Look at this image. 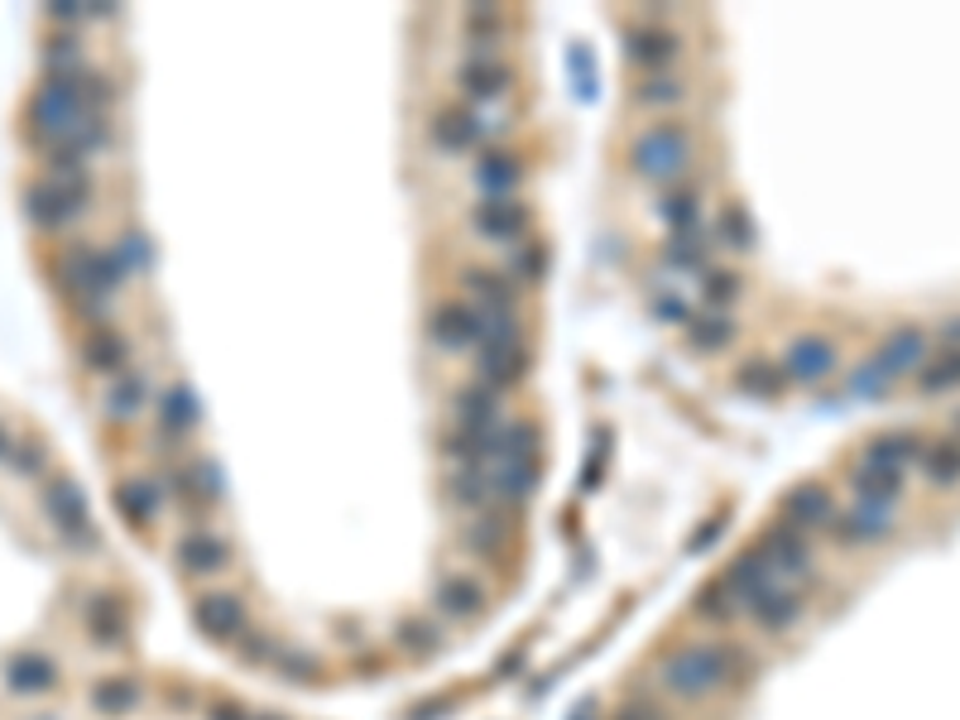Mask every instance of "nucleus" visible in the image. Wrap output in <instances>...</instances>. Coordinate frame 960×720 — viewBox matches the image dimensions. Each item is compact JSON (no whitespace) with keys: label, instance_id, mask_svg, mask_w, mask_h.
<instances>
[{"label":"nucleus","instance_id":"obj_34","mask_svg":"<svg viewBox=\"0 0 960 720\" xmlns=\"http://www.w3.org/2000/svg\"><path fill=\"white\" fill-rule=\"evenodd\" d=\"M111 259L121 265L125 279H135V274H150V269H154V251H150V241H144L140 231H121V235H115Z\"/></svg>","mask_w":960,"mask_h":720},{"label":"nucleus","instance_id":"obj_25","mask_svg":"<svg viewBox=\"0 0 960 720\" xmlns=\"http://www.w3.org/2000/svg\"><path fill=\"white\" fill-rule=\"evenodd\" d=\"M82 361H87V370H97V375L130 370V336L121 332V326H97V332L87 336Z\"/></svg>","mask_w":960,"mask_h":720},{"label":"nucleus","instance_id":"obj_35","mask_svg":"<svg viewBox=\"0 0 960 720\" xmlns=\"http://www.w3.org/2000/svg\"><path fill=\"white\" fill-rule=\"evenodd\" d=\"M543 274H548V251H543V241L523 235L519 245H509V279L543 284Z\"/></svg>","mask_w":960,"mask_h":720},{"label":"nucleus","instance_id":"obj_11","mask_svg":"<svg viewBox=\"0 0 960 720\" xmlns=\"http://www.w3.org/2000/svg\"><path fill=\"white\" fill-rule=\"evenodd\" d=\"M927 456V442L917 437V432H879V437L864 442L860 452V466H879V470H903L907 466H923Z\"/></svg>","mask_w":960,"mask_h":720},{"label":"nucleus","instance_id":"obj_1","mask_svg":"<svg viewBox=\"0 0 960 720\" xmlns=\"http://www.w3.org/2000/svg\"><path fill=\"white\" fill-rule=\"evenodd\" d=\"M735 673H740V653L726 649V644L677 649L673 658H663V667H659L663 687L677 691V697H687V701H702V697H711V691L730 687Z\"/></svg>","mask_w":960,"mask_h":720},{"label":"nucleus","instance_id":"obj_31","mask_svg":"<svg viewBox=\"0 0 960 720\" xmlns=\"http://www.w3.org/2000/svg\"><path fill=\"white\" fill-rule=\"evenodd\" d=\"M807 591H812V581H807V586H787V591H779L773 600H764V606L754 610V624H759L764 634H783L787 624H797L802 606H807Z\"/></svg>","mask_w":960,"mask_h":720},{"label":"nucleus","instance_id":"obj_7","mask_svg":"<svg viewBox=\"0 0 960 720\" xmlns=\"http://www.w3.org/2000/svg\"><path fill=\"white\" fill-rule=\"evenodd\" d=\"M783 375L797 379V385H817V379H826L836 370V346L826 342V336H793V342L783 346Z\"/></svg>","mask_w":960,"mask_h":720},{"label":"nucleus","instance_id":"obj_30","mask_svg":"<svg viewBox=\"0 0 960 720\" xmlns=\"http://www.w3.org/2000/svg\"><path fill=\"white\" fill-rule=\"evenodd\" d=\"M174 495L183 509H212V495H217V470L207 462H188L174 470Z\"/></svg>","mask_w":960,"mask_h":720},{"label":"nucleus","instance_id":"obj_39","mask_svg":"<svg viewBox=\"0 0 960 720\" xmlns=\"http://www.w3.org/2000/svg\"><path fill=\"white\" fill-rule=\"evenodd\" d=\"M667 259H673V269L706 274V259H711V245H706V231H702V235H673V241H667Z\"/></svg>","mask_w":960,"mask_h":720},{"label":"nucleus","instance_id":"obj_47","mask_svg":"<svg viewBox=\"0 0 960 720\" xmlns=\"http://www.w3.org/2000/svg\"><path fill=\"white\" fill-rule=\"evenodd\" d=\"M5 452H10V432L0 428V456H5Z\"/></svg>","mask_w":960,"mask_h":720},{"label":"nucleus","instance_id":"obj_16","mask_svg":"<svg viewBox=\"0 0 960 720\" xmlns=\"http://www.w3.org/2000/svg\"><path fill=\"white\" fill-rule=\"evenodd\" d=\"M462 293L481 312H509L515 318V308H519L509 274H495V269H462Z\"/></svg>","mask_w":960,"mask_h":720},{"label":"nucleus","instance_id":"obj_27","mask_svg":"<svg viewBox=\"0 0 960 720\" xmlns=\"http://www.w3.org/2000/svg\"><path fill=\"white\" fill-rule=\"evenodd\" d=\"M54 683H58V667L48 653H20V658H10V667H5V687L20 691V697L48 691Z\"/></svg>","mask_w":960,"mask_h":720},{"label":"nucleus","instance_id":"obj_21","mask_svg":"<svg viewBox=\"0 0 960 720\" xmlns=\"http://www.w3.org/2000/svg\"><path fill=\"white\" fill-rule=\"evenodd\" d=\"M197 418L202 413H197V395L188 385H168L159 395V437L164 442H174V447L178 442H188L197 432Z\"/></svg>","mask_w":960,"mask_h":720},{"label":"nucleus","instance_id":"obj_45","mask_svg":"<svg viewBox=\"0 0 960 720\" xmlns=\"http://www.w3.org/2000/svg\"><path fill=\"white\" fill-rule=\"evenodd\" d=\"M884 385H893V379H889L884 370H879L874 361H870V370H854V375H850V389H854V395H870V399H879V395H889Z\"/></svg>","mask_w":960,"mask_h":720},{"label":"nucleus","instance_id":"obj_37","mask_svg":"<svg viewBox=\"0 0 960 720\" xmlns=\"http://www.w3.org/2000/svg\"><path fill=\"white\" fill-rule=\"evenodd\" d=\"M960 385V346H941L937 361L923 365V395H946Z\"/></svg>","mask_w":960,"mask_h":720},{"label":"nucleus","instance_id":"obj_24","mask_svg":"<svg viewBox=\"0 0 960 720\" xmlns=\"http://www.w3.org/2000/svg\"><path fill=\"white\" fill-rule=\"evenodd\" d=\"M519 370H523V342H519V336H515V342H495V346L476 351V379H481V385H490V389H499V395H505L509 379H519Z\"/></svg>","mask_w":960,"mask_h":720},{"label":"nucleus","instance_id":"obj_42","mask_svg":"<svg viewBox=\"0 0 960 720\" xmlns=\"http://www.w3.org/2000/svg\"><path fill=\"white\" fill-rule=\"evenodd\" d=\"M91 701L101 706V711H130L135 706V683H125V677H111V683H97L91 687Z\"/></svg>","mask_w":960,"mask_h":720},{"label":"nucleus","instance_id":"obj_29","mask_svg":"<svg viewBox=\"0 0 960 720\" xmlns=\"http://www.w3.org/2000/svg\"><path fill=\"white\" fill-rule=\"evenodd\" d=\"M687 97V82L677 73H643L635 82V107L643 111H673Z\"/></svg>","mask_w":960,"mask_h":720},{"label":"nucleus","instance_id":"obj_13","mask_svg":"<svg viewBox=\"0 0 960 720\" xmlns=\"http://www.w3.org/2000/svg\"><path fill=\"white\" fill-rule=\"evenodd\" d=\"M831 519H836V500H831V490H826V486L807 480V486L787 490V500H783V529L807 533V529H826Z\"/></svg>","mask_w":960,"mask_h":720},{"label":"nucleus","instance_id":"obj_15","mask_svg":"<svg viewBox=\"0 0 960 720\" xmlns=\"http://www.w3.org/2000/svg\"><path fill=\"white\" fill-rule=\"evenodd\" d=\"M682 54V38L667 30V24H639L635 34H629V63L643 73H667Z\"/></svg>","mask_w":960,"mask_h":720},{"label":"nucleus","instance_id":"obj_26","mask_svg":"<svg viewBox=\"0 0 960 720\" xmlns=\"http://www.w3.org/2000/svg\"><path fill=\"white\" fill-rule=\"evenodd\" d=\"M659 212L667 226H673V235H702L706 231V198L696 188H667Z\"/></svg>","mask_w":960,"mask_h":720},{"label":"nucleus","instance_id":"obj_33","mask_svg":"<svg viewBox=\"0 0 960 720\" xmlns=\"http://www.w3.org/2000/svg\"><path fill=\"white\" fill-rule=\"evenodd\" d=\"M687 326H692V346L696 351H726L735 342V318H730V312H711V308H706L702 318H692Z\"/></svg>","mask_w":960,"mask_h":720},{"label":"nucleus","instance_id":"obj_20","mask_svg":"<svg viewBox=\"0 0 960 720\" xmlns=\"http://www.w3.org/2000/svg\"><path fill=\"white\" fill-rule=\"evenodd\" d=\"M101 409H107V418H115V423H135V418L150 409V379L140 370L111 375V385L101 389Z\"/></svg>","mask_w":960,"mask_h":720},{"label":"nucleus","instance_id":"obj_28","mask_svg":"<svg viewBox=\"0 0 960 720\" xmlns=\"http://www.w3.org/2000/svg\"><path fill=\"white\" fill-rule=\"evenodd\" d=\"M115 505H121V514L130 523H150L164 509V490H159V480H150V476H125L121 486H115Z\"/></svg>","mask_w":960,"mask_h":720},{"label":"nucleus","instance_id":"obj_4","mask_svg":"<svg viewBox=\"0 0 960 720\" xmlns=\"http://www.w3.org/2000/svg\"><path fill=\"white\" fill-rule=\"evenodd\" d=\"M499 135H505V125L490 121L481 107H442L438 121H432V140H438L446 154L485 149V144L499 140Z\"/></svg>","mask_w":960,"mask_h":720},{"label":"nucleus","instance_id":"obj_8","mask_svg":"<svg viewBox=\"0 0 960 720\" xmlns=\"http://www.w3.org/2000/svg\"><path fill=\"white\" fill-rule=\"evenodd\" d=\"M174 557L183 572L192 576H221L231 567V543L221 539V533H207V529H188L183 539L174 543Z\"/></svg>","mask_w":960,"mask_h":720},{"label":"nucleus","instance_id":"obj_18","mask_svg":"<svg viewBox=\"0 0 960 720\" xmlns=\"http://www.w3.org/2000/svg\"><path fill=\"white\" fill-rule=\"evenodd\" d=\"M471 174H476V188L485 198H515L519 182H523V164L509 149H481Z\"/></svg>","mask_w":960,"mask_h":720},{"label":"nucleus","instance_id":"obj_3","mask_svg":"<svg viewBox=\"0 0 960 720\" xmlns=\"http://www.w3.org/2000/svg\"><path fill=\"white\" fill-rule=\"evenodd\" d=\"M87 207H91V178H44L30 182V192H24V212H30L38 231L73 226Z\"/></svg>","mask_w":960,"mask_h":720},{"label":"nucleus","instance_id":"obj_9","mask_svg":"<svg viewBox=\"0 0 960 720\" xmlns=\"http://www.w3.org/2000/svg\"><path fill=\"white\" fill-rule=\"evenodd\" d=\"M927 361H931V342H927L923 326H898V332H893L889 342L874 351V365H879V370H884L889 379H903V375L923 370Z\"/></svg>","mask_w":960,"mask_h":720},{"label":"nucleus","instance_id":"obj_40","mask_svg":"<svg viewBox=\"0 0 960 720\" xmlns=\"http://www.w3.org/2000/svg\"><path fill=\"white\" fill-rule=\"evenodd\" d=\"M740 385L744 389H754V395H779V389L787 385V375H783V365L779 361H764V356H754L740 370Z\"/></svg>","mask_w":960,"mask_h":720},{"label":"nucleus","instance_id":"obj_44","mask_svg":"<svg viewBox=\"0 0 960 720\" xmlns=\"http://www.w3.org/2000/svg\"><path fill=\"white\" fill-rule=\"evenodd\" d=\"M653 312H659L663 322H692L687 293H677V288H663V284H653Z\"/></svg>","mask_w":960,"mask_h":720},{"label":"nucleus","instance_id":"obj_32","mask_svg":"<svg viewBox=\"0 0 960 720\" xmlns=\"http://www.w3.org/2000/svg\"><path fill=\"white\" fill-rule=\"evenodd\" d=\"M509 533H515V523H509V509H481V514H471V547H485V553H499V547L509 543Z\"/></svg>","mask_w":960,"mask_h":720},{"label":"nucleus","instance_id":"obj_2","mask_svg":"<svg viewBox=\"0 0 960 720\" xmlns=\"http://www.w3.org/2000/svg\"><path fill=\"white\" fill-rule=\"evenodd\" d=\"M629 159H635L639 178L663 182V188H677V182L692 174V125L687 121L643 125L635 135V144H629Z\"/></svg>","mask_w":960,"mask_h":720},{"label":"nucleus","instance_id":"obj_6","mask_svg":"<svg viewBox=\"0 0 960 720\" xmlns=\"http://www.w3.org/2000/svg\"><path fill=\"white\" fill-rule=\"evenodd\" d=\"M428 336L432 346H442V356H466L481 346V326H476V308L471 303H442L428 318Z\"/></svg>","mask_w":960,"mask_h":720},{"label":"nucleus","instance_id":"obj_36","mask_svg":"<svg viewBox=\"0 0 960 720\" xmlns=\"http://www.w3.org/2000/svg\"><path fill=\"white\" fill-rule=\"evenodd\" d=\"M923 470H927L931 486H956L960 480V437H946L937 447H927Z\"/></svg>","mask_w":960,"mask_h":720},{"label":"nucleus","instance_id":"obj_17","mask_svg":"<svg viewBox=\"0 0 960 720\" xmlns=\"http://www.w3.org/2000/svg\"><path fill=\"white\" fill-rule=\"evenodd\" d=\"M44 505H48V519L58 523L63 539H91V523H87V500L82 490L73 486V480H54V486L44 490Z\"/></svg>","mask_w":960,"mask_h":720},{"label":"nucleus","instance_id":"obj_14","mask_svg":"<svg viewBox=\"0 0 960 720\" xmlns=\"http://www.w3.org/2000/svg\"><path fill=\"white\" fill-rule=\"evenodd\" d=\"M471 221H476V231L485 241H499V245H519L529 235V217H523L519 198H481Z\"/></svg>","mask_w":960,"mask_h":720},{"label":"nucleus","instance_id":"obj_46","mask_svg":"<svg viewBox=\"0 0 960 720\" xmlns=\"http://www.w3.org/2000/svg\"><path fill=\"white\" fill-rule=\"evenodd\" d=\"M10 462H15V470H24V476H38V470L48 466V452L38 447V442H20V447L10 452Z\"/></svg>","mask_w":960,"mask_h":720},{"label":"nucleus","instance_id":"obj_23","mask_svg":"<svg viewBox=\"0 0 960 720\" xmlns=\"http://www.w3.org/2000/svg\"><path fill=\"white\" fill-rule=\"evenodd\" d=\"M197 624L212 639H241L245 634V606L231 591H212L197 600Z\"/></svg>","mask_w":960,"mask_h":720},{"label":"nucleus","instance_id":"obj_19","mask_svg":"<svg viewBox=\"0 0 960 720\" xmlns=\"http://www.w3.org/2000/svg\"><path fill=\"white\" fill-rule=\"evenodd\" d=\"M442 490H446V500H452L456 509H466V514L499 509L495 486H490V476H485L481 466H452V470H446V480H442Z\"/></svg>","mask_w":960,"mask_h":720},{"label":"nucleus","instance_id":"obj_10","mask_svg":"<svg viewBox=\"0 0 960 720\" xmlns=\"http://www.w3.org/2000/svg\"><path fill=\"white\" fill-rule=\"evenodd\" d=\"M499 403L505 395L490 385H481V379H471V385L452 389V428H471V432H485V428H499L505 418H499Z\"/></svg>","mask_w":960,"mask_h":720},{"label":"nucleus","instance_id":"obj_38","mask_svg":"<svg viewBox=\"0 0 960 720\" xmlns=\"http://www.w3.org/2000/svg\"><path fill=\"white\" fill-rule=\"evenodd\" d=\"M740 288H744V279L735 269H711V265H706L702 293H706V308H711V312H730V303L740 298Z\"/></svg>","mask_w":960,"mask_h":720},{"label":"nucleus","instance_id":"obj_43","mask_svg":"<svg viewBox=\"0 0 960 720\" xmlns=\"http://www.w3.org/2000/svg\"><path fill=\"white\" fill-rule=\"evenodd\" d=\"M44 58H48V68H54V73H82V44H77L73 34L48 38Z\"/></svg>","mask_w":960,"mask_h":720},{"label":"nucleus","instance_id":"obj_22","mask_svg":"<svg viewBox=\"0 0 960 720\" xmlns=\"http://www.w3.org/2000/svg\"><path fill=\"white\" fill-rule=\"evenodd\" d=\"M706 245L720 255H749L754 251V226H749L744 207H720V212L706 221Z\"/></svg>","mask_w":960,"mask_h":720},{"label":"nucleus","instance_id":"obj_41","mask_svg":"<svg viewBox=\"0 0 960 720\" xmlns=\"http://www.w3.org/2000/svg\"><path fill=\"white\" fill-rule=\"evenodd\" d=\"M438 606H442L446 614H471V610L481 606V586L471 581V576H452V581H442Z\"/></svg>","mask_w":960,"mask_h":720},{"label":"nucleus","instance_id":"obj_5","mask_svg":"<svg viewBox=\"0 0 960 720\" xmlns=\"http://www.w3.org/2000/svg\"><path fill=\"white\" fill-rule=\"evenodd\" d=\"M898 523V500H874V495H860L850 509H840L831 519V533L840 543H874Z\"/></svg>","mask_w":960,"mask_h":720},{"label":"nucleus","instance_id":"obj_12","mask_svg":"<svg viewBox=\"0 0 960 720\" xmlns=\"http://www.w3.org/2000/svg\"><path fill=\"white\" fill-rule=\"evenodd\" d=\"M456 82H462L471 107H485V101L509 97V87H515V68H509L505 58H471V63H462Z\"/></svg>","mask_w":960,"mask_h":720}]
</instances>
